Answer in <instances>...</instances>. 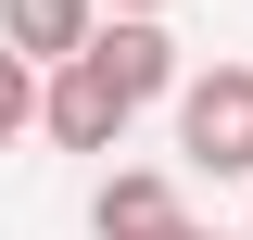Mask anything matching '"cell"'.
I'll use <instances>...</instances> for the list:
<instances>
[{
    "instance_id": "3",
    "label": "cell",
    "mask_w": 253,
    "mask_h": 240,
    "mask_svg": "<svg viewBox=\"0 0 253 240\" xmlns=\"http://www.w3.org/2000/svg\"><path fill=\"white\" fill-rule=\"evenodd\" d=\"M126 114H139V101H126L101 63H63L51 101H38V139H63V152H114V139H126Z\"/></svg>"
},
{
    "instance_id": "7",
    "label": "cell",
    "mask_w": 253,
    "mask_h": 240,
    "mask_svg": "<svg viewBox=\"0 0 253 240\" xmlns=\"http://www.w3.org/2000/svg\"><path fill=\"white\" fill-rule=\"evenodd\" d=\"M101 13H126V26H165V0H101Z\"/></svg>"
},
{
    "instance_id": "1",
    "label": "cell",
    "mask_w": 253,
    "mask_h": 240,
    "mask_svg": "<svg viewBox=\"0 0 253 240\" xmlns=\"http://www.w3.org/2000/svg\"><path fill=\"white\" fill-rule=\"evenodd\" d=\"M177 164L190 177H253V63H190V89H177Z\"/></svg>"
},
{
    "instance_id": "5",
    "label": "cell",
    "mask_w": 253,
    "mask_h": 240,
    "mask_svg": "<svg viewBox=\"0 0 253 240\" xmlns=\"http://www.w3.org/2000/svg\"><path fill=\"white\" fill-rule=\"evenodd\" d=\"M89 63L114 76L126 101H177V89H190V63H177V38H165V26H126V13H101V51H89Z\"/></svg>"
},
{
    "instance_id": "2",
    "label": "cell",
    "mask_w": 253,
    "mask_h": 240,
    "mask_svg": "<svg viewBox=\"0 0 253 240\" xmlns=\"http://www.w3.org/2000/svg\"><path fill=\"white\" fill-rule=\"evenodd\" d=\"M0 51L38 63V76L89 63V51H101V0H0Z\"/></svg>"
},
{
    "instance_id": "8",
    "label": "cell",
    "mask_w": 253,
    "mask_h": 240,
    "mask_svg": "<svg viewBox=\"0 0 253 240\" xmlns=\"http://www.w3.org/2000/svg\"><path fill=\"white\" fill-rule=\"evenodd\" d=\"M177 240H228V228H203V215H190V228H177Z\"/></svg>"
},
{
    "instance_id": "4",
    "label": "cell",
    "mask_w": 253,
    "mask_h": 240,
    "mask_svg": "<svg viewBox=\"0 0 253 240\" xmlns=\"http://www.w3.org/2000/svg\"><path fill=\"white\" fill-rule=\"evenodd\" d=\"M177 228H190V202H177L165 164H114L89 190V240H177Z\"/></svg>"
},
{
    "instance_id": "6",
    "label": "cell",
    "mask_w": 253,
    "mask_h": 240,
    "mask_svg": "<svg viewBox=\"0 0 253 240\" xmlns=\"http://www.w3.org/2000/svg\"><path fill=\"white\" fill-rule=\"evenodd\" d=\"M38 101H51V76L0 51V152H13V139H38Z\"/></svg>"
}]
</instances>
